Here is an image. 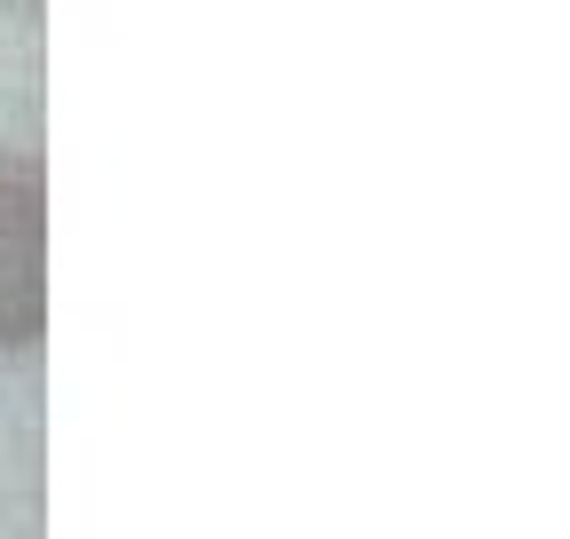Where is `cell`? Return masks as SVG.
<instances>
[{
    "instance_id": "cell-1",
    "label": "cell",
    "mask_w": 570,
    "mask_h": 539,
    "mask_svg": "<svg viewBox=\"0 0 570 539\" xmlns=\"http://www.w3.org/2000/svg\"><path fill=\"white\" fill-rule=\"evenodd\" d=\"M48 333V183L32 151L0 144V357H32Z\"/></svg>"
}]
</instances>
